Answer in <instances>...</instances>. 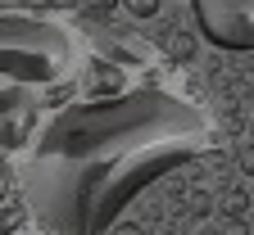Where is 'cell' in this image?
<instances>
[{"instance_id":"cell-1","label":"cell","mask_w":254,"mask_h":235,"mask_svg":"<svg viewBox=\"0 0 254 235\" xmlns=\"http://www.w3.org/2000/svg\"><path fill=\"white\" fill-rule=\"evenodd\" d=\"M200 104L136 86L55 109L23 163V204L50 235H105L150 186L195 163L209 145Z\"/></svg>"},{"instance_id":"cell-11","label":"cell","mask_w":254,"mask_h":235,"mask_svg":"<svg viewBox=\"0 0 254 235\" xmlns=\"http://www.w3.org/2000/svg\"><path fill=\"white\" fill-rule=\"evenodd\" d=\"M250 136H254V118H250Z\"/></svg>"},{"instance_id":"cell-7","label":"cell","mask_w":254,"mask_h":235,"mask_svg":"<svg viewBox=\"0 0 254 235\" xmlns=\"http://www.w3.org/2000/svg\"><path fill=\"white\" fill-rule=\"evenodd\" d=\"M114 9H118V0H82V14H86V18H95V23H105Z\"/></svg>"},{"instance_id":"cell-9","label":"cell","mask_w":254,"mask_h":235,"mask_svg":"<svg viewBox=\"0 0 254 235\" xmlns=\"http://www.w3.org/2000/svg\"><path fill=\"white\" fill-rule=\"evenodd\" d=\"M241 172H245V177H254V141L241 149Z\"/></svg>"},{"instance_id":"cell-6","label":"cell","mask_w":254,"mask_h":235,"mask_svg":"<svg viewBox=\"0 0 254 235\" xmlns=\"http://www.w3.org/2000/svg\"><path fill=\"white\" fill-rule=\"evenodd\" d=\"M123 9L132 18H154L159 9H164V0H123Z\"/></svg>"},{"instance_id":"cell-2","label":"cell","mask_w":254,"mask_h":235,"mask_svg":"<svg viewBox=\"0 0 254 235\" xmlns=\"http://www.w3.org/2000/svg\"><path fill=\"white\" fill-rule=\"evenodd\" d=\"M77 59V41L64 23L41 14H9L0 9V86H50Z\"/></svg>"},{"instance_id":"cell-10","label":"cell","mask_w":254,"mask_h":235,"mask_svg":"<svg viewBox=\"0 0 254 235\" xmlns=\"http://www.w3.org/2000/svg\"><path fill=\"white\" fill-rule=\"evenodd\" d=\"M114 235H145V231H141V226H118Z\"/></svg>"},{"instance_id":"cell-4","label":"cell","mask_w":254,"mask_h":235,"mask_svg":"<svg viewBox=\"0 0 254 235\" xmlns=\"http://www.w3.org/2000/svg\"><path fill=\"white\" fill-rule=\"evenodd\" d=\"M32 131V95L27 86L0 91V149H18Z\"/></svg>"},{"instance_id":"cell-8","label":"cell","mask_w":254,"mask_h":235,"mask_svg":"<svg viewBox=\"0 0 254 235\" xmlns=\"http://www.w3.org/2000/svg\"><path fill=\"white\" fill-rule=\"evenodd\" d=\"M23 213H27V204H9V208H0V235H5V231H14Z\"/></svg>"},{"instance_id":"cell-5","label":"cell","mask_w":254,"mask_h":235,"mask_svg":"<svg viewBox=\"0 0 254 235\" xmlns=\"http://www.w3.org/2000/svg\"><path fill=\"white\" fill-rule=\"evenodd\" d=\"M164 50L173 59H190L195 54V37H186V32H173V37H164Z\"/></svg>"},{"instance_id":"cell-3","label":"cell","mask_w":254,"mask_h":235,"mask_svg":"<svg viewBox=\"0 0 254 235\" xmlns=\"http://www.w3.org/2000/svg\"><path fill=\"white\" fill-rule=\"evenodd\" d=\"M195 32L232 54H254V0H190Z\"/></svg>"}]
</instances>
